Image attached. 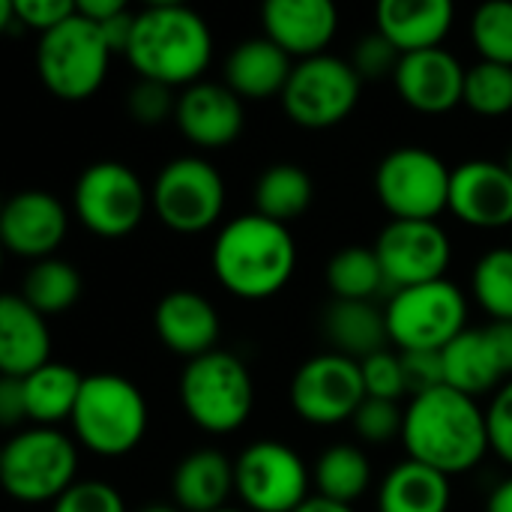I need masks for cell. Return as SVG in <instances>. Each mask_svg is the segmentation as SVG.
<instances>
[{"mask_svg": "<svg viewBox=\"0 0 512 512\" xmlns=\"http://www.w3.org/2000/svg\"><path fill=\"white\" fill-rule=\"evenodd\" d=\"M402 444L414 462H423L447 477L465 474L492 450L486 411L477 399L453 387H438L411 399L405 408Z\"/></svg>", "mask_w": 512, "mask_h": 512, "instance_id": "1", "label": "cell"}, {"mask_svg": "<svg viewBox=\"0 0 512 512\" xmlns=\"http://www.w3.org/2000/svg\"><path fill=\"white\" fill-rule=\"evenodd\" d=\"M213 273L240 300L279 294L297 270V243L288 225L246 213L222 225L213 243Z\"/></svg>", "mask_w": 512, "mask_h": 512, "instance_id": "2", "label": "cell"}, {"mask_svg": "<svg viewBox=\"0 0 512 512\" xmlns=\"http://www.w3.org/2000/svg\"><path fill=\"white\" fill-rule=\"evenodd\" d=\"M213 57L210 24L183 3H150L135 12V33L126 51L138 78L168 87L201 81Z\"/></svg>", "mask_w": 512, "mask_h": 512, "instance_id": "3", "label": "cell"}, {"mask_svg": "<svg viewBox=\"0 0 512 512\" xmlns=\"http://www.w3.org/2000/svg\"><path fill=\"white\" fill-rule=\"evenodd\" d=\"M147 399L123 375H87L72 411L75 438L96 456H126L147 435Z\"/></svg>", "mask_w": 512, "mask_h": 512, "instance_id": "4", "label": "cell"}, {"mask_svg": "<svg viewBox=\"0 0 512 512\" xmlns=\"http://www.w3.org/2000/svg\"><path fill=\"white\" fill-rule=\"evenodd\" d=\"M180 405L204 432L228 435L240 429L255 405V384L246 363L219 348L189 360L180 375Z\"/></svg>", "mask_w": 512, "mask_h": 512, "instance_id": "5", "label": "cell"}, {"mask_svg": "<svg viewBox=\"0 0 512 512\" xmlns=\"http://www.w3.org/2000/svg\"><path fill=\"white\" fill-rule=\"evenodd\" d=\"M111 45L102 36V27L84 18L78 9L72 18L42 33L36 42V72L39 81L66 102L90 99L111 63Z\"/></svg>", "mask_w": 512, "mask_h": 512, "instance_id": "6", "label": "cell"}, {"mask_svg": "<svg viewBox=\"0 0 512 512\" xmlns=\"http://www.w3.org/2000/svg\"><path fill=\"white\" fill-rule=\"evenodd\" d=\"M78 447L51 426H33L6 441L0 453L3 489L21 504L57 501L78 480Z\"/></svg>", "mask_w": 512, "mask_h": 512, "instance_id": "7", "label": "cell"}, {"mask_svg": "<svg viewBox=\"0 0 512 512\" xmlns=\"http://www.w3.org/2000/svg\"><path fill=\"white\" fill-rule=\"evenodd\" d=\"M384 318L399 351H444L468 330V300L459 285L438 279L393 291Z\"/></svg>", "mask_w": 512, "mask_h": 512, "instance_id": "8", "label": "cell"}, {"mask_svg": "<svg viewBox=\"0 0 512 512\" xmlns=\"http://www.w3.org/2000/svg\"><path fill=\"white\" fill-rule=\"evenodd\" d=\"M453 168L426 147H396L375 168V195L393 219L435 222L450 210Z\"/></svg>", "mask_w": 512, "mask_h": 512, "instance_id": "9", "label": "cell"}, {"mask_svg": "<svg viewBox=\"0 0 512 512\" xmlns=\"http://www.w3.org/2000/svg\"><path fill=\"white\" fill-rule=\"evenodd\" d=\"M150 207L171 231H207L225 210V180L213 162L201 156H177L156 174L150 186Z\"/></svg>", "mask_w": 512, "mask_h": 512, "instance_id": "10", "label": "cell"}, {"mask_svg": "<svg viewBox=\"0 0 512 512\" xmlns=\"http://www.w3.org/2000/svg\"><path fill=\"white\" fill-rule=\"evenodd\" d=\"M360 90L363 78L357 75L351 60L318 54L294 63V72L282 93V108L303 129H330L357 108Z\"/></svg>", "mask_w": 512, "mask_h": 512, "instance_id": "11", "label": "cell"}, {"mask_svg": "<svg viewBox=\"0 0 512 512\" xmlns=\"http://www.w3.org/2000/svg\"><path fill=\"white\" fill-rule=\"evenodd\" d=\"M72 198L81 225L99 237H126L150 207V192L141 177L117 159L87 165L75 180Z\"/></svg>", "mask_w": 512, "mask_h": 512, "instance_id": "12", "label": "cell"}, {"mask_svg": "<svg viewBox=\"0 0 512 512\" xmlns=\"http://www.w3.org/2000/svg\"><path fill=\"white\" fill-rule=\"evenodd\" d=\"M234 492L249 512H297L312 498L306 462L282 441H255L240 453Z\"/></svg>", "mask_w": 512, "mask_h": 512, "instance_id": "13", "label": "cell"}, {"mask_svg": "<svg viewBox=\"0 0 512 512\" xmlns=\"http://www.w3.org/2000/svg\"><path fill=\"white\" fill-rule=\"evenodd\" d=\"M372 249L381 261L390 291L444 279L453 258L447 231L438 222L423 219H390Z\"/></svg>", "mask_w": 512, "mask_h": 512, "instance_id": "14", "label": "cell"}, {"mask_svg": "<svg viewBox=\"0 0 512 512\" xmlns=\"http://www.w3.org/2000/svg\"><path fill=\"white\" fill-rule=\"evenodd\" d=\"M363 399L366 384L360 363L336 351L306 360L291 381L294 411L315 426H336L354 420Z\"/></svg>", "mask_w": 512, "mask_h": 512, "instance_id": "15", "label": "cell"}, {"mask_svg": "<svg viewBox=\"0 0 512 512\" xmlns=\"http://www.w3.org/2000/svg\"><path fill=\"white\" fill-rule=\"evenodd\" d=\"M174 120L186 141L204 150H222L234 144L246 126L243 99L216 81H195L180 90Z\"/></svg>", "mask_w": 512, "mask_h": 512, "instance_id": "16", "label": "cell"}, {"mask_svg": "<svg viewBox=\"0 0 512 512\" xmlns=\"http://www.w3.org/2000/svg\"><path fill=\"white\" fill-rule=\"evenodd\" d=\"M465 72L462 60L438 45L402 54L393 84L405 105L423 114H444L465 99Z\"/></svg>", "mask_w": 512, "mask_h": 512, "instance_id": "17", "label": "cell"}, {"mask_svg": "<svg viewBox=\"0 0 512 512\" xmlns=\"http://www.w3.org/2000/svg\"><path fill=\"white\" fill-rule=\"evenodd\" d=\"M69 228L66 207L42 189H24L12 195L0 213L3 246L21 258H54L51 252L63 243Z\"/></svg>", "mask_w": 512, "mask_h": 512, "instance_id": "18", "label": "cell"}, {"mask_svg": "<svg viewBox=\"0 0 512 512\" xmlns=\"http://www.w3.org/2000/svg\"><path fill=\"white\" fill-rule=\"evenodd\" d=\"M450 210L474 228L512 225V174L504 162L471 159L453 168Z\"/></svg>", "mask_w": 512, "mask_h": 512, "instance_id": "19", "label": "cell"}, {"mask_svg": "<svg viewBox=\"0 0 512 512\" xmlns=\"http://www.w3.org/2000/svg\"><path fill=\"white\" fill-rule=\"evenodd\" d=\"M264 36L273 39L291 60L327 54L339 30V12L330 0H270L261 9Z\"/></svg>", "mask_w": 512, "mask_h": 512, "instance_id": "20", "label": "cell"}, {"mask_svg": "<svg viewBox=\"0 0 512 512\" xmlns=\"http://www.w3.org/2000/svg\"><path fill=\"white\" fill-rule=\"evenodd\" d=\"M153 327H156V336L165 348H171L174 354H183L189 360L216 351L219 330H222L213 303L195 291L165 294L156 303Z\"/></svg>", "mask_w": 512, "mask_h": 512, "instance_id": "21", "label": "cell"}, {"mask_svg": "<svg viewBox=\"0 0 512 512\" xmlns=\"http://www.w3.org/2000/svg\"><path fill=\"white\" fill-rule=\"evenodd\" d=\"M45 363H51L48 318L21 294H6L0 300V375L27 378Z\"/></svg>", "mask_w": 512, "mask_h": 512, "instance_id": "22", "label": "cell"}, {"mask_svg": "<svg viewBox=\"0 0 512 512\" xmlns=\"http://www.w3.org/2000/svg\"><path fill=\"white\" fill-rule=\"evenodd\" d=\"M375 27L402 54L438 48L453 27L450 0H381L375 6Z\"/></svg>", "mask_w": 512, "mask_h": 512, "instance_id": "23", "label": "cell"}, {"mask_svg": "<svg viewBox=\"0 0 512 512\" xmlns=\"http://www.w3.org/2000/svg\"><path fill=\"white\" fill-rule=\"evenodd\" d=\"M294 72L291 57L267 36L243 39L231 48L225 60V84L240 99H270L282 96Z\"/></svg>", "mask_w": 512, "mask_h": 512, "instance_id": "24", "label": "cell"}, {"mask_svg": "<svg viewBox=\"0 0 512 512\" xmlns=\"http://www.w3.org/2000/svg\"><path fill=\"white\" fill-rule=\"evenodd\" d=\"M444 378H447V387L477 399V396H486V393H498L504 384V378L510 381L501 357H498V348L489 336V330H474L468 327L462 336H456L444 351Z\"/></svg>", "mask_w": 512, "mask_h": 512, "instance_id": "25", "label": "cell"}, {"mask_svg": "<svg viewBox=\"0 0 512 512\" xmlns=\"http://www.w3.org/2000/svg\"><path fill=\"white\" fill-rule=\"evenodd\" d=\"M171 492L183 512L225 510V501L234 492V462H228V456L213 447L192 450L177 465Z\"/></svg>", "mask_w": 512, "mask_h": 512, "instance_id": "26", "label": "cell"}, {"mask_svg": "<svg viewBox=\"0 0 512 512\" xmlns=\"http://www.w3.org/2000/svg\"><path fill=\"white\" fill-rule=\"evenodd\" d=\"M324 333L336 354L363 363L366 357L387 351V318L366 300H333L324 312Z\"/></svg>", "mask_w": 512, "mask_h": 512, "instance_id": "27", "label": "cell"}, {"mask_svg": "<svg viewBox=\"0 0 512 512\" xmlns=\"http://www.w3.org/2000/svg\"><path fill=\"white\" fill-rule=\"evenodd\" d=\"M450 477L405 459L399 462L381 483L378 512H447L450 510Z\"/></svg>", "mask_w": 512, "mask_h": 512, "instance_id": "28", "label": "cell"}, {"mask_svg": "<svg viewBox=\"0 0 512 512\" xmlns=\"http://www.w3.org/2000/svg\"><path fill=\"white\" fill-rule=\"evenodd\" d=\"M21 381H24L27 420H33L36 426H54L60 420H72V411L84 387L81 372L51 360Z\"/></svg>", "mask_w": 512, "mask_h": 512, "instance_id": "29", "label": "cell"}, {"mask_svg": "<svg viewBox=\"0 0 512 512\" xmlns=\"http://www.w3.org/2000/svg\"><path fill=\"white\" fill-rule=\"evenodd\" d=\"M312 198H315V183L294 162L270 165L255 183V213L282 225L300 219L312 207Z\"/></svg>", "mask_w": 512, "mask_h": 512, "instance_id": "30", "label": "cell"}, {"mask_svg": "<svg viewBox=\"0 0 512 512\" xmlns=\"http://www.w3.org/2000/svg\"><path fill=\"white\" fill-rule=\"evenodd\" d=\"M372 483V465L354 444H333L315 462V486L321 498L354 504Z\"/></svg>", "mask_w": 512, "mask_h": 512, "instance_id": "31", "label": "cell"}, {"mask_svg": "<svg viewBox=\"0 0 512 512\" xmlns=\"http://www.w3.org/2000/svg\"><path fill=\"white\" fill-rule=\"evenodd\" d=\"M21 297L45 318L72 309L81 297V276L63 258L36 261L21 282Z\"/></svg>", "mask_w": 512, "mask_h": 512, "instance_id": "32", "label": "cell"}, {"mask_svg": "<svg viewBox=\"0 0 512 512\" xmlns=\"http://www.w3.org/2000/svg\"><path fill=\"white\" fill-rule=\"evenodd\" d=\"M327 288L336 300H366L372 303V297H378L387 288L381 261L375 255V249L366 246H348L339 249L330 261H327Z\"/></svg>", "mask_w": 512, "mask_h": 512, "instance_id": "33", "label": "cell"}, {"mask_svg": "<svg viewBox=\"0 0 512 512\" xmlns=\"http://www.w3.org/2000/svg\"><path fill=\"white\" fill-rule=\"evenodd\" d=\"M471 288L492 321H512V246L480 255L471 273Z\"/></svg>", "mask_w": 512, "mask_h": 512, "instance_id": "34", "label": "cell"}, {"mask_svg": "<svg viewBox=\"0 0 512 512\" xmlns=\"http://www.w3.org/2000/svg\"><path fill=\"white\" fill-rule=\"evenodd\" d=\"M471 111L498 117L512 111V66L477 60L465 72V99Z\"/></svg>", "mask_w": 512, "mask_h": 512, "instance_id": "35", "label": "cell"}, {"mask_svg": "<svg viewBox=\"0 0 512 512\" xmlns=\"http://www.w3.org/2000/svg\"><path fill=\"white\" fill-rule=\"evenodd\" d=\"M471 42L483 60L512 66V0H489L474 9Z\"/></svg>", "mask_w": 512, "mask_h": 512, "instance_id": "36", "label": "cell"}, {"mask_svg": "<svg viewBox=\"0 0 512 512\" xmlns=\"http://www.w3.org/2000/svg\"><path fill=\"white\" fill-rule=\"evenodd\" d=\"M351 423H354V429H357V435L363 441H369V444H387L393 438H402L405 411L399 408V402L366 396Z\"/></svg>", "mask_w": 512, "mask_h": 512, "instance_id": "37", "label": "cell"}, {"mask_svg": "<svg viewBox=\"0 0 512 512\" xmlns=\"http://www.w3.org/2000/svg\"><path fill=\"white\" fill-rule=\"evenodd\" d=\"M363 369V384H366V396L372 399H390L399 402L408 387H405V372H402V357L393 351H378L372 357H366L360 363Z\"/></svg>", "mask_w": 512, "mask_h": 512, "instance_id": "38", "label": "cell"}, {"mask_svg": "<svg viewBox=\"0 0 512 512\" xmlns=\"http://www.w3.org/2000/svg\"><path fill=\"white\" fill-rule=\"evenodd\" d=\"M177 111V96L174 87L138 78V84L129 90V114L141 126H159Z\"/></svg>", "mask_w": 512, "mask_h": 512, "instance_id": "39", "label": "cell"}, {"mask_svg": "<svg viewBox=\"0 0 512 512\" xmlns=\"http://www.w3.org/2000/svg\"><path fill=\"white\" fill-rule=\"evenodd\" d=\"M51 512H126V501L102 480H78L54 501Z\"/></svg>", "mask_w": 512, "mask_h": 512, "instance_id": "40", "label": "cell"}, {"mask_svg": "<svg viewBox=\"0 0 512 512\" xmlns=\"http://www.w3.org/2000/svg\"><path fill=\"white\" fill-rule=\"evenodd\" d=\"M399 60H402V51L387 36H381L378 30L369 33V36H363L354 45V51H351V66L357 69V75L363 81H375V78H384V75H396Z\"/></svg>", "mask_w": 512, "mask_h": 512, "instance_id": "41", "label": "cell"}, {"mask_svg": "<svg viewBox=\"0 0 512 512\" xmlns=\"http://www.w3.org/2000/svg\"><path fill=\"white\" fill-rule=\"evenodd\" d=\"M399 357H402L405 387L414 399L438 387H447L441 351H399Z\"/></svg>", "mask_w": 512, "mask_h": 512, "instance_id": "42", "label": "cell"}, {"mask_svg": "<svg viewBox=\"0 0 512 512\" xmlns=\"http://www.w3.org/2000/svg\"><path fill=\"white\" fill-rule=\"evenodd\" d=\"M486 423H489V444H492V450L507 465H512V378L504 381V387L489 402Z\"/></svg>", "mask_w": 512, "mask_h": 512, "instance_id": "43", "label": "cell"}, {"mask_svg": "<svg viewBox=\"0 0 512 512\" xmlns=\"http://www.w3.org/2000/svg\"><path fill=\"white\" fill-rule=\"evenodd\" d=\"M75 9H78V3H72V0H15L18 21L39 30V36L54 30L66 18H72Z\"/></svg>", "mask_w": 512, "mask_h": 512, "instance_id": "44", "label": "cell"}, {"mask_svg": "<svg viewBox=\"0 0 512 512\" xmlns=\"http://www.w3.org/2000/svg\"><path fill=\"white\" fill-rule=\"evenodd\" d=\"M27 420V402H24V381L0 375V423L18 426Z\"/></svg>", "mask_w": 512, "mask_h": 512, "instance_id": "45", "label": "cell"}, {"mask_svg": "<svg viewBox=\"0 0 512 512\" xmlns=\"http://www.w3.org/2000/svg\"><path fill=\"white\" fill-rule=\"evenodd\" d=\"M99 27H102L105 42L111 45V51H114V54H126V51H129V42H132V33H135V12L123 9V12H117L114 18L102 21Z\"/></svg>", "mask_w": 512, "mask_h": 512, "instance_id": "46", "label": "cell"}, {"mask_svg": "<svg viewBox=\"0 0 512 512\" xmlns=\"http://www.w3.org/2000/svg\"><path fill=\"white\" fill-rule=\"evenodd\" d=\"M486 330H489V336H492V342L498 348V357H501L507 375L512 378V321H492Z\"/></svg>", "mask_w": 512, "mask_h": 512, "instance_id": "47", "label": "cell"}, {"mask_svg": "<svg viewBox=\"0 0 512 512\" xmlns=\"http://www.w3.org/2000/svg\"><path fill=\"white\" fill-rule=\"evenodd\" d=\"M123 9H126V3H120V0H81V3H78V12H81L84 18L96 21V24L114 18V15L123 12Z\"/></svg>", "mask_w": 512, "mask_h": 512, "instance_id": "48", "label": "cell"}, {"mask_svg": "<svg viewBox=\"0 0 512 512\" xmlns=\"http://www.w3.org/2000/svg\"><path fill=\"white\" fill-rule=\"evenodd\" d=\"M486 512H512V477L510 480H504V483L489 495Z\"/></svg>", "mask_w": 512, "mask_h": 512, "instance_id": "49", "label": "cell"}, {"mask_svg": "<svg viewBox=\"0 0 512 512\" xmlns=\"http://www.w3.org/2000/svg\"><path fill=\"white\" fill-rule=\"evenodd\" d=\"M297 512H354V507L339 504V501H330V498H321V495H312Z\"/></svg>", "mask_w": 512, "mask_h": 512, "instance_id": "50", "label": "cell"}, {"mask_svg": "<svg viewBox=\"0 0 512 512\" xmlns=\"http://www.w3.org/2000/svg\"><path fill=\"white\" fill-rule=\"evenodd\" d=\"M141 512H183V510H174V507H162V504H156V507H147V510Z\"/></svg>", "mask_w": 512, "mask_h": 512, "instance_id": "51", "label": "cell"}, {"mask_svg": "<svg viewBox=\"0 0 512 512\" xmlns=\"http://www.w3.org/2000/svg\"><path fill=\"white\" fill-rule=\"evenodd\" d=\"M504 165H507V171L512 174V150H510V156H507V162H504Z\"/></svg>", "mask_w": 512, "mask_h": 512, "instance_id": "52", "label": "cell"}, {"mask_svg": "<svg viewBox=\"0 0 512 512\" xmlns=\"http://www.w3.org/2000/svg\"><path fill=\"white\" fill-rule=\"evenodd\" d=\"M219 512H249V510H231V507H225V510H219Z\"/></svg>", "mask_w": 512, "mask_h": 512, "instance_id": "53", "label": "cell"}]
</instances>
